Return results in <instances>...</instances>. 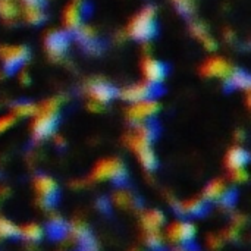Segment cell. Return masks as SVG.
Instances as JSON below:
<instances>
[{"label":"cell","instance_id":"obj_4","mask_svg":"<svg viewBox=\"0 0 251 251\" xmlns=\"http://www.w3.org/2000/svg\"><path fill=\"white\" fill-rule=\"evenodd\" d=\"M157 32L156 10L151 6L141 9L128 24V34L137 41H149Z\"/></svg>","mask_w":251,"mask_h":251},{"label":"cell","instance_id":"obj_22","mask_svg":"<svg viewBox=\"0 0 251 251\" xmlns=\"http://www.w3.org/2000/svg\"><path fill=\"white\" fill-rule=\"evenodd\" d=\"M19 237V226L10 219L0 216V240H13Z\"/></svg>","mask_w":251,"mask_h":251},{"label":"cell","instance_id":"obj_29","mask_svg":"<svg viewBox=\"0 0 251 251\" xmlns=\"http://www.w3.org/2000/svg\"><path fill=\"white\" fill-rule=\"evenodd\" d=\"M16 118L12 115V113H6V115H1L0 116V135L7 132L15 124H16Z\"/></svg>","mask_w":251,"mask_h":251},{"label":"cell","instance_id":"obj_7","mask_svg":"<svg viewBox=\"0 0 251 251\" xmlns=\"http://www.w3.org/2000/svg\"><path fill=\"white\" fill-rule=\"evenodd\" d=\"M159 110H160V104L154 99L131 103L129 107L126 109V119L134 125L146 124L150 122L159 113Z\"/></svg>","mask_w":251,"mask_h":251},{"label":"cell","instance_id":"obj_6","mask_svg":"<svg viewBox=\"0 0 251 251\" xmlns=\"http://www.w3.org/2000/svg\"><path fill=\"white\" fill-rule=\"evenodd\" d=\"M29 57V50L22 44L13 46H0V62L3 65V71L7 74H13L21 69Z\"/></svg>","mask_w":251,"mask_h":251},{"label":"cell","instance_id":"obj_31","mask_svg":"<svg viewBox=\"0 0 251 251\" xmlns=\"http://www.w3.org/2000/svg\"><path fill=\"white\" fill-rule=\"evenodd\" d=\"M207 246H209L212 250H219V249L224 246V238H222V235L210 234V235L207 237Z\"/></svg>","mask_w":251,"mask_h":251},{"label":"cell","instance_id":"obj_3","mask_svg":"<svg viewBox=\"0 0 251 251\" xmlns=\"http://www.w3.org/2000/svg\"><path fill=\"white\" fill-rule=\"evenodd\" d=\"M90 179L94 182L122 184L126 179V166L119 157H103L91 168Z\"/></svg>","mask_w":251,"mask_h":251},{"label":"cell","instance_id":"obj_20","mask_svg":"<svg viewBox=\"0 0 251 251\" xmlns=\"http://www.w3.org/2000/svg\"><path fill=\"white\" fill-rule=\"evenodd\" d=\"M43 235H44V228L35 222H29L19 226V237H22L25 241L37 243L43 238Z\"/></svg>","mask_w":251,"mask_h":251},{"label":"cell","instance_id":"obj_28","mask_svg":"<svg viewBox=\"0 0 251 251\" xmlns=\"http://www.w3.org/2000/svg\"><path fill=\"white\" fill-rule=\"evenodd\" d=\"M69 232H71V237L75 238L76 241L85 240V238L88 237V229H87V226H85L81 221L74 222V224L69 226Z\"/></svg>","mask_w":251,"mask_h":251},{"label":"cell","instance_id":"obj_25","mask_svg":"<svg viewBox=\"0 0 251 251\" xmlns=\"http://www.w3.org/2000/svg\"><path fill=\"white\" fill-rule=\"evenodd\" d=\"M37 104L31 103V101H19L12 107V115L19 119V118H32V115L35 113Z\"/></svg>","mask_w":251,"mask_h":251},{"label":"cell","instance_id":"obj_10","mask_svg":"<svg viewBox=\"0 0 251 251\" xmlns=\"http://www.w3.org/2000/svg\"><path fill=\"white\" fill-rule=\"evenodd\" d=\"M88 97H90V103H94L97 106H104L109 101H112L116 96L118 91L113 85H110L109 82L104 81H94L88 85L87 88Z\"/></svg>","mask_w":251,"mask_h":251},{"label":"cell","instance_id":"obj_2","mask_svg":"<svg viewBox=\"0 0 251 251\" xmlns=\"http://www.w3.org/2000/svg\"><path fill=\"white\" fill-rule=\"evenodd\" d=\"M60 113V100L56 97L47 99L43 103L37 104L35 113L31 121V134L34 140L43 141L54 134V129L59 122Z\"/></svg>","mask_w":251,"mask_h":251},{"label":"cell","instance_id":"obj_19","mask_svg":"<svg viewBox=\"0 0 251 251\" xmlns=\"http://www.w3.org/2000/svg\"><path fill=\"white\" fill-rule=\"evenodd\" d=\"M178 212L185 216H199L206 210V201L203 199H188L178 204Z\"/></svg>","mask_w":251,"mask_h":251},{"label":"cell","instance_id":"obj_24","mask_svg":"<svg viewBox=\"0 0 251 251\" xmlns=\"http://www.w3.org/2000/svg\"><path fill=\"white\" fill-rule=\"evenodd\" d=\"M191 32H193L194 37H197V38L203 43V46H204L207 50H213V49H215V46H216L215 40L210 37V34L206 31V28H204L201 24H194V25L191 26Z\"/></svg>","mask_w":251,"mask_h":251},{"label":"cell","instance_id":"obj_12","mask_svg":"<svg viewBox=\"0 0 251 251\" xmlns=\"http://www.w3.org/2000/svg\"><path fill=\"white\" fill-rule=\"evenodd\" d=\"M44 47L51 59H60L69 47V35L65 31H50L46 35Z\"/></svg>","mask_w":251,"mask_h":251},{"label":"cell","instance_id":"obj_15","mask_svg":"<svg viewBox=\"0 0 251 251\" xmlns=\"http://www.w3.org/2000/svg\"><path fill=\"white\" fill-rule=\"evenodd\" d=\"M249 160H250V154L243 146H234L225 154V166L228 168L229 172L246 169Z\"/></svg>","mask_w":251,"mask_h":251},{"label":"cell","instance_id":"obj_13","mask_svg":"<svg viewBox=\"0 0 251 251\" xmlns=\"http://www.w3.org/2000/svg\"><path fill=\"white\" fill-rule=\"evenodd\" d=\"M232 66L224 57H209L201 65V75L206 78H224L226 79L232 74Z\"/></svg>","mask_w":251,"mask_h":251},{"label":"cell","instance_id":"obj_27","mask_svg":"<svg viewBox=\"0 0 251 251\" xmlns=\"http://www.w3.org/2000/svg\"><path fill=\"white\" fill-rule=\"evenodd\" d=\"M163 243H165V237H163V232H149L146 234V244L149 249L151 250H160L163 247Z\"/></svg>","mask_w":251,"mask_h":251},{"label":"cell","instance_id":"obj_34","mask_svg":"<svg viewBox=\"0 0 251 251\" xmlns=\"http://www.w3.org/2000/svg\"><path fill=\"white\" fill-rule=\"evenodd\" d=\"M176 251H193V250H190V249H187V247H181L179 250H176Z\"/></svg>","mask_w":251,"mask_h":251},{"label":"cell","instance_id":"obj_21","mask_svg":"<svg viewBox=\"0 0 251 251\" xmlns=\"http://www.w3.org/2000/svg\"><path fill=\"white\" fill-rule=\"evenodd\" d=\"M226 84L231 88L249 90L250 88V76L244 71H232V74L226 78Z\"/></svg>","mask_w":251,"mask_h":251},{"label":"cell","instance_id":"obj_16","mask_svg":"<svg viewBox=\"0 0 251 251\" xmlns=\"http://www.w3.org/2000/svg\"><path fill=\"white\" fill-rule=\"evenodd\" d=\"M166 224V218L165 213L156 209H150L143 212L141 218H140V225L143 228V231L146 234L149 232H160L162 228Z\"/></svg>","mask_w":251,"mask_h":251},{"label":"cell","instance_id":"obj_8","mask_svg":"<svg viewBox=\"0 0 251 251\" xmlns=\"http://www.w3.org/2000/svg\"><path fill=\"white\" fill-rule=\"evenodd\" d=\"M159 87L151 85L146 81L128 85L126 88L121 90L118 94L128 103H137V101H143V100H149V99H154V96L157 94Z\"/></svg>","mask_w":251,"mask_h":251},{"label":"cell","instance_id":"obj_30","mask_svg":"<svg viewBox=\"0 0 251 251\" xmlns=\"http://www.w3.org/2000/svg\"><path fill=\"white\" fill-rule=\"evenodd\" d=\"M175 3V6L178 7L179 12L182 13H191L194 9V3L193 0H172Z\"/></svg>","mask_w":251,"mask_h":251},{"label":"cell","instance_id":"obj_5","mask_svg":"<svg viewBox=\"0 0 251 251\" xmlns=\"http://www.w3.org/2000/svg\"><path fill=\"white\" fill-rule=\"evenodd\" d=\"M165 241L178 246V247H187L191 244L197 237V226L191 221L187 219H178L172 224H169L165 228L163 232Z\"/></svg>","mask_w":251,"mask_h":251},{"label":"cell","instance_id":"obj_11","mask_svg":"<svg viewBox=\"0 0 251 251\" xmlns=\"http://www.w3.org/2000/svg\"><path fill=\"white\" fill-rule=\"evenodd\" d=\"M32 187L34 191L37 194V197L40 199V201L43 203H53L57 191H59V185L54 181V178L49 176V175H37L32 181Z\"/></svg>","mask_w":251,"mask_h":251},{"label":"cell","instance_id":"obj_17","mask_svg":"<svg viewBox=\"0 0 251 251\" xmlns=\"http://www.w3.org/2000/svg\"><path fill=\"white\" fill-rule=\"evenodd\" d=\"M84 13V3L81 0H72L63 10L62 19L68 29H76L81 25Z\"/></svg>","mask_w":251,"mask_h":251},{"label":"cell","instance_id":"obj_9","mask_svg":"<svg viewBox=\"0 0 251 251\" xmlns=\"http://www.w3.org/2000/svg\"><path fill=\"white\" fill-rule=\"evenodd\" d=\"M141 72L146 82L159 87L168 75V66L157 59L146 57L141 65Z\"/></svg>","mask_w":251,"mask_h":251},{"label":"cell","instance_id":"obj_32","mask_svg":"<svg viewBox=\"0 0 251 251\" xmlns=\"http://www.w3.org/2000/svg\"><path fill=\"white\" fill-rule=\"evenodd\" d=\"M231 174V178L234 182H246L249 179V172L246 169H240V171H234V172H229Z\"/></svg>","mask_w":251,"mask_h":251},{"label":"cell","instance_id":"obj_18","mask_svg":"<svg viewBox=\"0 0 251 251\" xmlns=\"http://www.w3.org/2000/svg\"><path fill=\"white\" fill-rule=\"evenodd\" d=\"M22 15L28 24L38 25L46 21V12H44V4L41 3H29L24 4L22 7Z\"/></svg>","mask_w":251,"mask_h":251},{"label":"cell","instance_id":"obj_35","mask_svg":"<svg viewBox=\"0 0 251 251\" xmlns=\"http://www.w3.org/2000/svg\"><path fill=\"white\" fill-rule=\"evenodd\" d=\"M129 251H141V250H138V249H134V250H129Z\"/></svg>","mask_w":251,"mask_h":251},{"label":"cell","instance_id":"obj_26","mask_svg":"<svg viewBox=\"0 0 251 251\" xmlns=\"http://www.w3.org/2000/svg\"><path fill=\"white\" fill-rule=\"evenodd\" d=\"M19 15V9L15 0H0V16L4 21H13Z\"/></svg>","mask_w":251,"mask_h":251},{"label":"cell","instance_id":"obj_14","mask_svg":"<svg viewBox=\"0 0 251 251\" xmlns=\"http://www.w3.org/2000/svg\"><path fill=\"white\" fill-rule=\"evenodd\" d=\"M228 196H229V188H228L226 181L222 178L212 179L203 188V200L206 203H215V201L222 203L224 200L228 199Z\"/></svg>","mask_w":251,"mask_h":251},{"label":"cell","instance_id":"obj_33","mask_svg":"<svg viewBox=\"0 0 251 251\" xmlns=\"http://www.w3.org/2000/svg\"><path fill=\"white\" fill-rule=\"evenodd\" d=\"M21 1H24V4H29V3H41V4H44V0H21Z\"/></svg>","mask_w":251,"mask_h":251},{"label":"cell","instance_id":"obj_1","mask_svg":"<svg viewBox=\"0 0 251 251\" xmlns=\"http://www.w3.org/2000/svg\"><path fill=\"white\" fill-rule=\"evenodd\" d=\"M156 135L157 132L151 122L134 125V129L125 135L128 149L137 156L141 168L149 172H153L157 168V154L153 147Z\"/></svg>","mask_w":251,"mask_h":251},{"label":"cell","instance_id":"obj_23","mask_svg":"<svg viewBox=\"0 0 251 251\" xmlns=\"http://www.w3.org/2000/svg\"><path fill=\"white\" fill-rule=\"evenodd\" d=\"M112 201L116 207L119 209H131L132 207V203H134V196L128 191V190H116L113 197H112Z\"/></svg>","mask_w":251,"mask_h":251}]
</instances>
